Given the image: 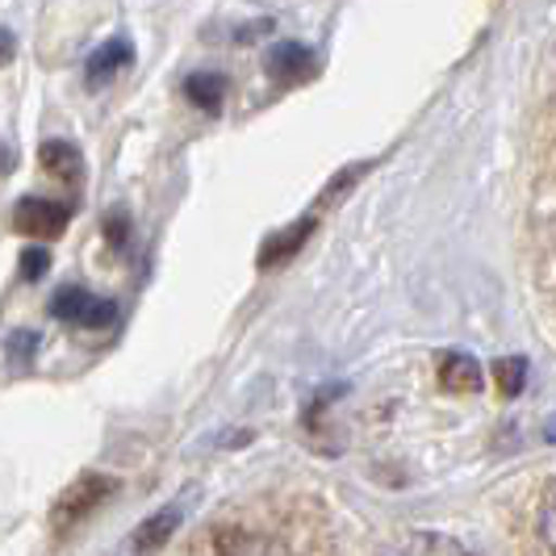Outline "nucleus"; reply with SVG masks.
<instances>
[{
	"mask_svg": "<svg viewBox=\"0 0 556 556\" xmlns=\"http://www.w3.org/2000/svg\"><path fill=\"white\" fill-rule=\"evenodd\" d=\"M113 494V481L101 473H80L76 481H67V490L59 494L55 510H51V523L55 528H76L80 519H88L101 502Z\"/></svg>",
	"mask_w": 556,
	"mask_h": 556,
	"instance_id": "nucleus-1",
	"label": "nucleus"
},
{
	"mask_svg": "<svg viewBox=\"0 0 556 556\" xmlns=\"http://www.w3.org/2000/svg\"><path fill=\"white\" fill-rule=\"evenodd\" d=\"M72 223V205L51 201V197H22L13 210V226L26 239H59Z\"/></svg>",
	"mask_w": 556,
	"mask_h": 556,
	"instance_id": "nucleus-2",
	"label": "nucleus"
},
{
	"mask_svg": "<svg viewBox=\"0 0 556 556\" xmlns=\"http://www.w3.org/2000/svg\"><path fill=\"white\" fill-rule=\"evenodd\" d=\"M55 318L63 323H72V327H88V331H97V327H110L113 318H117V306L105 302V298H97V293H88L80 285H72V289H59L55 302Z\"/></svg>",
	"mask_w": 556,
	"mask_h": 556,
	"instance_id": "nucleus-3",
	"label": "nucleus"
},
{
	"mask_svg": "<svg viewBox=\"0 0 556 556\" xmlns=\"http://www.w3.org/2000/svg\"><path fill=\"white\" fill-rule=\"evenodd\" d=\"M135 63V42L130 38H110V42H101L88 63H84V84L88 88H105V84L122 72V67H130Z\"/></svg>",
	"mask_w": 556,
	"mask_h": 556,
	"instance_id": "nucleus-4",
	"label": "nucleus"
},
{
	"mask_svg": "<svg viewBox=\"0 0 556 556\" xmlns=\"http://www.w3.org/2000/svg\"><path fill=\"white\" fill-rule=\"evenodd\" d=\"M314 214H306V218H298L293 226H285V230H277V235H268L264 239V248H260V268H277V264H285V260H293L298 251L306 248V239L314 235Z\"/></svg>",
	"mask_w": 556,
	"mask_h": 556,
	"instance_id": "nucleus-5",
	"label": "nucleus"
},
{
	"mask_svg": "<svg viewBox=\"0 0 556 556\" xmlns=\"http://www.w3.org/2000/svg\"><path fill=\"white\" fill-rule=\"evenodd\" d=\"M268 76L280 84H302L314 76V55H309L302 42H277L273 51H268Z\"/></svg>",
	"mask_w": 556,
	"mask_h": 556,
	"instance_id": "nucleus-6",
	"label": "nucleus"
},
{
	"mask_svg": "<svg viewBox=\"0 0 556 556\" xmlns=\"http://www.w3.org/2000/svg\"><path fill=\"white\" fill-rule=\"evenodd\" d=\"M176 528H180V510H176V506H164V510H155L147 523L135 528L130 548H135L139 556H155L160 548H167V540L176 535Z\"/></svg>",
	"mask_w": 556,
	"mask_h": 556,
	"instance_id": "nucleus-7",
	"label": "nucleus"
},
{
	"mask_svg": "<svg viewBox=\"0 0 556 556\" xmlns=\"http://www.w3.org/2000/svg\"><path fill=\"white\" fill-rule=\"evenodd\" d=\"M38 164L47 167V176H55L63 185H80L84 180L80 147H72V142H63V139L42 142V147H38Z\"/></svg>",
	"mask_w": 556,
	"mask_h": 556,
	"instance_id": "nucleus-8",
	"label": "nucleus"
},
{
	"mask_svg": "<svg viewBox=\"0 0 556 556\" xmlns=\"http://www.w3.org/2000/svg\"><path fill=\"white\" fill-rule=\"evenodd\" d=\"M440 381H444V390L473 393L481 390V364L473 356H465V352H447L440 361Z\"/></svg>",
	"mask_w": 556,
	"mask_h": 556,
	"instance_id": "nucleus-9",
	"label": "nucleus"
},
{
	"mask_svg": "<svg viewBox=\"0 0 556 556\" xmlns=\"http://www.w3.org/2000/svg\"><path fill=\"white\" fill-rule=\"evenodd\" d=\"M185 97L193 101L197 110L218 113L226 101V76H218V72H193V76L185 80Z\"/></svg>",
	"mask_w": 556,
	"mask_h": 556,
	"instance_id": "nucleus-10",
	"label": "nucleus"
},
{
	"mask_svg": "<svg viewBox=\"0 0 556 556\" xmlns=\"http://www.w3.org/2000/svg\"><path fill=\"white\" fill-rule=\"evenodd\" d=\"M397 556H469V553L452 535H444V531H418V535H410L397 548Z\"/></svg>",
	"mask_w": 556,
	"mask_h": 556,
	"instance_id": "nucleus-11",
	"label": "nucleus"
},
{
	"mask_svg": "<svg viewBox=\"0 0 556 556\" xmlns=\"http://www.w3.org/2000/svg\"><path fill=\"white\" fill-rule=\"evenodd\" d=\"M218 556H289L280 544H273V540H264V535H230L223 548H218Z\"/></svg>",
	"mask_w": 556,
	"mask_h": 556,
	"instance_id": "nucleus-12",
	"label": "nucleus"
},
{
	"mask_svg": "<svg viewBox=\"0 0 556 556\" xmlns=\"http://www.w3.org/2000/svg\"><path fill=\"white\" fill-rule=\"evenodd\" d=\"M494 377H498L502 393H519L528 381V361H498L494 364Z\"/></svg>",
	"mask_w": 556,
	"mask_h": 556,
	"instance_id": "nucleus-13",
	"label": "nucleus"
},
{
	"mask_svg": "<svg viewBox=\"0 0 556 556\" xmlns=\"http://www.w3.org/2000/svg\"><path fill=\"white\" fill-rule=\"evenodd\" d=\"M47 268H51V251H47V248H26V255H22V277L38 280Z\"/></svg>",
	"mask_w": 556,
	"mask_h": 556,
	"instance_id": "nucleus-14",
	"label": "nucleus"
},
{
	"mask_svg": "<svg viewBox=\"0 0 556 556\" xmlns=\"http://www.w3.org/2000/svg\"><path fill=\"white\" fill-rule=\"evenodd\" d=\"M364 172H368V164H356V167H348V172H339V176H334V180H331V189L323 193V201H334V197L343 193V189H352V185L361 180Z\"/></svg>",
	"mask_w": 556,
	"mask_h": 556,
	"instance_id": "nucleus-15",
	"label": "nucleus"
},
{
	"mask_svg": "<svg viewBox=\"0 0 556 556\" xmlns=\"http://www.w3.org/2000/svg\"><path fill=\"white\" fill-rule=\"evenodd\" d=\"M540 535H544V544L556 553V494L544 502V510H540Z\"/></svg>",
	"mask_w": 556,
	"mask_h": 556,
	"instance_id": "nucleus-16",
	"label": "nucleus"
},
{
	"mask_svg": "<svg viewBox=\"0 0 556 556\" xmlns=\"http://www.w3.org/2000/svg\"><path fill=\"white\" fill-rule=\"evenodd\" d=\"M13 55H17V38H13L9 29H0V67H4Z\"/></svg>",
	"mask_w": 556,
	"mask_h": 556,
	"instance_id": "nucleus-17",
	"label": "nucleus"
},
{
	"mask_svg": "<svg viewBox=\"0 0 556 556\" xmlns=\"http://www.w3.org/2000/svg\"><path fill=\"white\" fill-rule=\"evenodd\" d=\"M110 239L117 243V248L126 243V218H122V214H113V218H110Z\"/></svg>",
	"mask_w": 556,
	"mask_h": 556,
	"instance_id": "nucleus-18",
	"label": "nucleus"
},
{
	"mask_svg": "<svg viewBox=\"0 0 556 556\" xmlns=\"http://www.w3.org/2000/svg\"><path fill=\"white\" fill-rule=\"evenodd\" d=\"M9 167H13V155H9V151H4V147H0V180H4V176H9Z\"/></svg>",
	"mask_w": 556,
	"mask_h": 556,
	"instance_id": "nucleus-19",
	"label": "nucleus"
}]
</instances>
